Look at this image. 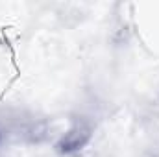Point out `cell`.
<instances>
[{
  "instance_id": "6da1fadb",
  "label": "cell",
  "mask_w": 159,
  "mask_h": 157,
  "mask_svg": "<svg viewBox=\"0 0 159 157\" xmlns=\"http://www.w3.org/2000/svg\"><path fill=\"white\" fill-rule=\"evenodd\" d=\"M93 137V128L85 120H76L56 142V152L61 155H72L83 150Z\"/></svg>"
}]
</instances>
